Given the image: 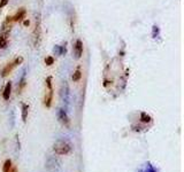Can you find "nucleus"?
Listing matches in <instances>:
<instances>
[{"label":"nucleus","mask_w":184,"mask_h":172,"mask_svg":"<svg viewBox=\"0 0 184 172\" xmlns=\"http://www.w3.org/2000/svg\"><path fill=\"white\" fill-rule=\"evenodd\" d=\"M8 4V0H0V8H4Z\"/></svg>","instance_id":"nucleus-15"},{"label":"nucleus","mask_w":184,"mask_h":172,"mask_svg":"<svg viewBox=\"0 0 184 172\" xmlns=\"http://www.w3.org/2000/svg\"><path fill=\"white\" fill-rule=\"evenodd\" d=\"M24 25H29V21H25L24 22Z\"/></svg>","instance_id":"nucleus-16"},{"label":"nucleus","mask_w":184,"mask_h":172,"mask_svg":"<svg viewBox=\"0 0 184 172\" xmlns=\"http://www.w3.org/2000/svg\"><path fill=\"white\" fill-rule=\"evenodd\" d=\"M11 92H12V83L11 81H8L7 84H6V86H5L4 93H3V96H4L5 100H8V99H9Z\"/></svg>","instance_id":"nucleus-6"},{"label":"nucleus","mask_w":184,"mask_h":172,"mask_svg":"<svg viewBox=\"0 0 184 172\" xmlns=\"http://www.w3.org/2000/svg\"><path fill=\"white\" fill-rule=\"evenodd\" d=\"M45 63L47 64V66H52V64L54 63V59L52 57V56H49V57H46V59H45Z\"/></svg>","instance_id":"nucleus-13"},{"label":"nucleus","mask_w":184,"mask_h":172,"mask_svg":"<svg viewBox=\"0 0 184 172\" xmlns=\"http://www.w3.org/2000/svg\"><path fill=\"white\" fill-rule=\"evenodd\" d=\"M142 120L143 122H145V123H147V122L151 120V117H150L149 115H146L145 112H143L142 114Z\"/></svg>","instance_id":"nucleus-14"},{"label":"nucleus","mask_w":184,"mask_h":172,"mask_svg":"<svg viewBox=\"0 0 184 172\" xmlns=\"http://www.w3.org/2000/svg\"><path fill=\"white\" fill-rule=\"evenodd\" d=\"M6 46H7V37L0 35V48H5Z\"/></svg>","instance_id":"nucleus-8"},{"label":"nucleus","mask_w":184,"mask_h":172,"mask_svg":"<svg viewBox=\"0 0 184 172\" xmlns=\"http://www.w3.org/2000/svg\"><path fill=\"white\" fill-rule=\"evenodd\" d=\"M45 168L50 172H57L59 170V168H60V163L58 161V158L53 157V156H50L45 163Z\"/></svg>","instance_id":"nucleus-2"},{"label":"nucleus","mask_w":184,"mask_h":172,"mask_svg":"<svg viewBox=\"0 0 184 172\" xmlns=\"http://www.w3.org/2000/svg\"><path fill=\"white\" fill-rule=\"evenodd\" d=\"M22 62H23V57H21V56H20V57H16V59H15L13 62L8 63L7 66L4 68V70H3V77H6L7 75L11 74L12 70H13V69H14V68L16 67L18 64H21Z\"/></svg>","instance_id":"nucleus-3"},{"label":"nucleus","mask_w":184,"mask_h":172,"mask_svg":"<svg viewBox=\"0 0 184 172\" xmlns=\"http://www.w3.org/2000/svg\"><path fill=\"white\" fill-rule=\"evenodd\" d=\"M22 108H23V112H22V118H23V120H27V114H28V109L29 107L27 105H23L22 106Z\"/></svg>","instance_id":"nucleus-12"},{"label":"nucleus","mask_w":184,"mask_h":172,"mask_svg":"<svg viewBox=\"0 0 184 172\" xmlns=\"http://www.w3.org/2000/svg\"><path fill=\"white\" fill-rule=\"evenodd\" d=\"M53 149L57 155H67L71 149L69 142L64 140H58L53 146Z\"/></svg>","instance_id":"nucleus-1"},{"label":"nucleus","mask_w":184,"mask_h":172,"mask_svg":"<svg viewBox=\"0 0 184 172\" xmlns=\"http://www.w3.org/2000/svg\"><path fill=\"white\" fill-rule=\"evenodd\" d=\"M81 77H82V71H81V69L78 68L77 70L74 72V75H73V81H78L79 79H81Z\"/></svg>","instance_id":"nucleus-9"},{"label":"nucleus","mask_w":184,"mask_h":172,"mask_svg":"<svg viewBox=\"0 0 184 172\" xmlns=\"http://www.w3.org/2000/svg\"><path fill=\"white\" fill-rule=\"evenodd\" d=\"M52 98H53V90L52 88H49V93L45 96V100H44V105L46 107H51V103H52Z\"/></svg>","instance_id":"nucleus-5"},{"label":"nucleus","mask_w":184,"mask_h":172,"mask_svg":"<svg viewBox=\"0 0 184 172\" xmlns=\"http://www.w3.org/2000/svg\"><path fill=\"white\" fill-rule=\"evenodd\" d=\"M74 49H75V55H76V59H79L83 54V42L82 40H76L75 42V46H74Z\"/></svg>","instance_id":"nucleus-4"},{"label":"nucleus","mask_w":184,"mask_h":172,"mask_svg":"<svg viewBox=\"0 0 184 172\" xmlns=\"http://www.w3.org/2000/svg\"><path fill=\"white\" fill-rule=\"evenodd\" d=\"M60 118H61V122H62V123H64L66 125H68L69 120H68V117H67V115H66V112H64V110H61L60 111Z\"/></svg>","instance_id":"nucleus-11"},{"label":"nucleus","mask_w":184,"mask_h":172,"mask_svg":"<svg viewBox=\"0 0 184 172\" xmlns=\"http://www.w3.org/2000/svg\"><path fill=\"white\" fill-rule=\"evenodd\" d=\"M25 16V9L24 8H21L20 11L16 13V15H15L14 17H12V20L15 22H18V21H21V20H23Z\"/></svg>","instance_id":"nucleus-7"},{"label":"nucleus","mask_w":184,"mask_h":172,"mask_svg":"<svg viewBox=\"0 0 184 172\" xmlns=\"http://www.w3.org/2000/svg\"><path fill=\"white\" fill-rule=\"evenodd\" d=\"M11 169H12V161H11V160H7V161L5 162L3 171H4V172H9V171H11Z\"/></svg>","instance_id":"nucleus-10"}]
</instances>
